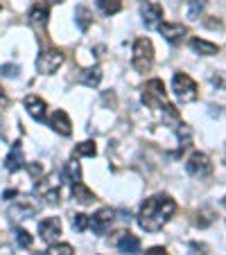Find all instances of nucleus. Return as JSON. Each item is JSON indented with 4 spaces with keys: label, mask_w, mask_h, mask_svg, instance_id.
Listing matches in <instances>:
<instances>
[{
    "label": "nucleus",
    "mask_w": 226,
    "mask_h": 255,
    "mask_svg": "<svg viewBox=\"0 0 226 255\" xmlns=\"http://www.w3.org/2000/svg\"><path fill=\"white\" fill-rule=\"evenodd\" d=\"M190 48H193L195 52H199L202 57H215V54L220 52V48H217L215 43L204 41V39H193V41H190Z\"/></svg>",
    "instance_id": "obj_19"
},
{
    "label": "nucleus",
    "mask_w": 226,
    "mask_h": 255,
    "mask_svg": "<svg viewBox=\"0 0 226 255\" xmlns=\"http://www.w3.org/2000/svg\"><path fill=\"white\" fill-rule=\"evenodd\" d=\"M27 169H29V174H32V176L36 178V181H39L41 174H43V169H41V165H39V163H29V165H27Z\"/></svg>",
    "instance_id": "obj_30"
},
{
    "label": "nucleus",
    "mask_w": 226,
    "mask_h": 255,
    "mask_svg": "<svg viewBox=\"0 0 226 255\" xmlns=\"http://www.w3.org/2000/svg\"><path fill=\"white\" fill-rule=\"evenodd\" d=\"M177 138H179V147H181V151L188 149V147L193 144V131H190V127L179 125L177 127Z\"/></svg>",
    "instance_id": "obj_22"
},
{
    "label": "nucleus",
    "mask_w": 226,
    "mask_h": 255,
    "mask_svg": "<svg viewBox=\"0 0 226 255\" xmlns=\"http://www.w3.org/2000/svg\"><path fill=\"white\" fill-rule=\"evenodd\" d=\"M113 244H116V249L120 251V253L125 255H136L140 253V240L136 235H131L129 231H122L116 235V240H113Z\"/></svg>",
    "instance_id": "obj_11"
},
{
    "label": "nucleus",
    "mask_w": 226,
    "mask_h": 255,
    "mask_svg": "<svg viewBox=\"0 0 226 255\" xmlns=\"http://www.w3.org/2000/svg\"><path fill=\"white\" fill-rule=\"evenodd\" d=\"M113 222H116V210L102 208V210H97L95 215L91 217V231L95 233V235H106L109 228L113 226Z\"/></svg>",
    "instance_id": "obj_8"
},
{
    "label": "nucleus",
    "mask_w": 226,
    "mask_h": 255,
    "mask_svg": "<svg viewBox=\"0 0 226 255\" xmlns=\"http://www.w3.org/2000/svg\"><path fill=\"white\" fill-rule=\"evenodd\" d=\"M48 255H75V249L70 244H52Z\"/></svg>",
    "instance_id": "obj_27"
},
{
    "label": "nucleus",
    "mask_w": 226,
    "mask_h": 255,
    "mask_svg": "<svg viewBox=\"0 0 226 255\" xmlns=\"http://www.w3.org/2000/svg\"><path fill=\"white\" fill-rule=\"evenodd\" d=\"M39 235H41L43 242L54 244V242L59 240V235H61V222H59L57 217H48V219H43V222L39 224Z\"/></svg>",
    "instance_id": "obj_12"
},
{
    "label": "nucleus",
    "mask_w": 226,
    "mask_h": 255,
    "mask_svg": "<svg viewBox=\"0 0 226 255\" xmlns=\"http://www.w3.org/2000/svg\"><path fill=\"white\" fill-rule=\"evenodd\" d=\"M0 133H2V118H0Z\"/></svg>",
    "instance_id": "obj_37"
},
{
    "label": "nucleus",
    "mask_w": 226,
    "mask_h": 255,
    "mask_svg": "<svg viewBox=\"0 0 226 255\" xmlns=\"http://www.w3.org/2000/svg\"><path fill=\"white\" fill-rule=\"evenodd\" d=\"M34 255H43V253H34Z\"/></svg>",
    "instance_id": "obj_39"
},
{
    "label": "nucleus",
    "mask_w": 226,
    "mask_h": 255,
    "mask_svg": "<svg viewBox=\"0 0 226 255\" xmlns=\"http://www.w3.org/2000/svg\"><path fill=\"white\" fill-rule=\"evenodd\" d=\"M50 127H52L59 135H70L72 133V122H70V118H68V113L61 111V109H57V111L52 113V118H50Z\"/></svg>",
    "instance_id": "obj_13"
},
{
    "label": "nucleus",
    "mask_w": 226,
    "mask_h": 255,
    "mask_svg": "<svg viewBox=\"0 0 226 255\" xmlns=\"http://www.w3.org/2000/svg\"><path fill=\"white\" fill-rule=\"evenodd\" d=\"M72 156H75V158H84V156H86V158H93V156H95V142H93V140L79 142L77 147H75V151H72Z\"/></svg>",
    "instance_id": "obj_24"
},
{
    "label": "nucleus",
    "mask_w": 226,
    "mask_h": 255,
    "mask_svg": "<svg viewBox=\"0 0 226 255\" xmlns=\"http://www.w3.org/2000/svg\"><path fill=\"white\" fill-rule=\"evenodd\" d=\"M48 18H50V11L45 5H34L29 9V23H32L34 29H39V32L48 25Z\"/></svg>",
    "instance_id": "obj_16"
},
{
    "label": "nucleus",
    "mask_w": 226,
    "mask_h": 255,
    "mask_svg": "<svg viewBox=\"0 0 226 255\" xmlns=\"http://www.w3.org/2000/svg\"><path fill=\"white\" fill-rule=\"evenodd\" d=\"M0 255H14L11 246H0Z\"/></svg>",
    "instance_id": "obj_34"
},
{
    "label": "nucleus",
    "mask_w": 226,
    "mask_h": 255,
    "mask_svg": "<svg viewBox=\"0 0 226 255\" xmlns=\"http://www.w3.org/2000/svg\"><path fill=\"white\" fill-rule=\"evenodd\" d=\"M140 16H143V23L147 29H154L161 25V20H163V7L159 5V2H145L143 7H140Z\"/></svg>",
    "instance_id": "obj_9"
},
{
    "label": "nucleus",
    "mask_w": 226,
    "mask_h": 255,
    "mask_svg": "<svg viewBox=\"0 0 226 255\" xmlns=\"http://www.w3.org/2000/svg\"><path fill=\"white\" fill-rule=\"evenodd\" d=\"M39 212V201L34 197H18V201L9 206V217L20 222V219H29Z\"/></svg>",
    "instance_id": "obj_6"
},
{
    "label": "nucleus",
    "mask_w": 226,
    "mask_h": 255,
    "mask_svg": "<svg viewBox=\"0 0 226 255\" xmlns=\"http://www.w3.org/2000/svg\"><path fill=\"white\" fill-rule=\"evenodd\" d=\"M61 178L66 181V183H70V185L82 181V167H79L77 158L70 160V163H66V167H63V172H61Z\"/></svg>",
    "instance_id": "obj_18"
},
{
    "label": "nucleus",
    "mask_w": 226,
    "mask_h": 255,
    "mask_svg": "<svg viewBox=\"0 0 226 255\" xmlns=\"http://www.w3.org/2000/svg\"><path fill=\"white\" fill-rule=\"evenodd\" d=\"M11 197H18V192H16V190H7V192L2 194V199H7V201H9Z\"/></svg>",
    "instance_id": "obj_35"
},
{
    "label": "nucleus",
    "mask_w": 226,
    "mask_h": 255,
    "mask_svg": "<svg viewBox=\"0 0 226 255\" xmlns=\"http://www.w3.org/2000/svg\"><path fill=\"white\" fill-rule=\"evenodd\" d=\"M20 72V68L16 66V63H5V66H0V75H2V77H16V75H18Z\"/></svg>",
    "instance_id": "obj_29"
},
{
    "label": "nucleus",
    "mask_w": 226,
    "mask_h": 255,
    "mask_svg": "<svg viewBox=\"0 0 226 255\" xmlns=\"http://www.w3.org/2000/svg\"><path fill=\"white\" fill-rule=\"evenodd\" d=\"M70 197L75 199V201L79 203V206H88V203H93L95 201V194L91 192V190L86 188V185L79 181V183H72V188H70Z\"/></svg>",
    "instance_id": "obj_17"
},
{
    "label": "nucleus",
    "mask_w": 226,
    "mask_h": 255,
    "mask_svg": "<svg viewBox=\"0 0 226 255\" xmlns=\"http://www.w3.org/2000/svg\"><path fill=\"white\" fill-rule=\"evenodd\" d=\"M100 82H102V72H100V68H97V66L86 68V70L82 72V84H84V86L95 88Z\"/></svg>",
    "instance_id": "obj_21"
},
{
    "label": "nucleus",
    "mask_w": 226,
    "mask_h": 255,
    "mask_svg": "<svg viewBox=\"0 0 226 255\" xmlns=\"http://www.w3.org/2000/svg\"><path fill=\"white\" fill-rule=\"evenodd\" d=\"M131 63L138 72H147L154 63V45L149 39H136L134 43V57H131Z\"/></svg>",
    "instance_id": "obj_4"
},
{
    "label": "nucleus",
    "mask_w": 226,
    "mask_h": 255,
    "mask_svg": "<svg viewBox=\"0 0 226 255\" xmlns=\"http://www.w3.org/2000/svg\"><path fill=\"white\" fill-rule=\"evenodd\" d=\"M75 23H77V27L82 29V32H86V29L91 27V23H93L91 9H88V7H84V5H79L77 9H75Z\"/></svg>",
    "instance_id": "obj_20"
},
{
    "label": "nucleus",
    "mask_w": 226,
    "mask_h": 255,
    "mask_svg": "<svg viewBox=\"0 0 226 255\" xmlns=\"http://www.w3.org/2000/svg\"><path fill=\"white\" fill-rule=\"evenodd\" d=\"M70 226L75 228L77 233H84L86 228H91V217L84 215V212H77V215L70 217Z\"/></svg>",
    "instance_id": "obj_25"
},
{
    "label": "nucleus",
    "mask_w": 226,
    "mask_h": 255,
    "mask_svg": "<svg viewBox=\"0 0 226 255\" xmlns=\"http://www.w3.org/2000/svg\"><path fill=\"white\" fill-rule=\"evenodd\" d=\"M23 104H25V109H27V113H29V116H32L36 122H43V120H45V102L41 100V97L27 95Z\"/></svg>",
    "instance_id": "obj_14"
},
{
    "label": "nucleus",
    "mask_w": 226,
    "mask_h": 255,
    "mask_svg": "<svg viewBox=\"0 0 226 255\" xmlns=\"http://www.w3.org/2000/svg\"><path fill=\"white\" fill-rule=\"evenodd\" d=\"M177 212V203L168 194H154L143 203L138 212V226L145 233H156L172 219V215Z\"/></svg>",
    "instance_id": "obj_1"
},
{
    "label": "nucleus",
    "mask_w": 226,
    "mask_h": 255,
    "mask_svg": "<svg viewBox=\"0 0 226 255\" xmlns=\"http://www.w3.org/2000/svg\"><path fill=\"white\" fill-rule=\"evenodd\" d=\"M97 7L104 16H113L122 9V0H97Z\"/></svg>",
    "instance_id": "obj_23"
},
{
    "label": "nucleus",
    "mask_w": 226,
    "mask_h": 255,
    "mask_svg": "<svg viewBox=\"0 0 226 255\" xmlns=\"http://www.w3.org/2000/svg\"><path fill=\"white\" fill-rule=\"evenodd\" d=\"M186 172L190 174L193 178H206L213 174V163L204 151H195L186 163Z\"/></svg>",
    "instance_id": "obj_5"
},
{
    "label": "nucleus",
    "mask_w": 226,
    "mask_h": 255,
    "mask_svg": "<svg viewBox=\"0 0 226 255\" xmlns=\"http://www.w3.org/2000/svg\"><path fill=\"white\" fill-rule=\"evenodd\" d=\"M23 165H25L23 149H20V144L16 142V144H11L9 154H7V158H5V169H7V172H18Z\"/></svg>",
    "instance_id": "obj_15"
},
{
    "label": "nucleus",
    "mask_w": 226,
    "mask_h": 255,
    "mask_svg": "<svg viewBox=\"0 0 226 255\" xmlns=\"http://www.w3.org/2000/svg\"><path fill=\"white\" fill-rule=\"evenodd\" d=\"M14 240L20 249H29V246H32V235H29L27 231H23V228H16L14 231Z\"/></svg>",
    "instance_id": "obj_26"
},
{
    "label": "nucleus",
    "mask_w": 226,
    "mask_h": 255,
    "mask_svg": "<svg viewBox=\"0 0 226 255\" xmlns=\"http://www.w3.org/2000/svg\"><path fill=\"white\" fill-rule=\"evenodd\" d=\"M145 255H170V253L163 249V246H152V249L145 251Z\"/></svg>",
    "instance_id": "obj_31"
},
{
    "label": "nucleus",
    "mask_w": 226,
    "mask_h": 255,
    "mask_svg": "<svg viewBox=\"0 0 226 255\" xmlns=\"http://www.w3.org/2000/svg\"><path fill=\"white\" fill-rule=\"evenodd\" d=\"M172 91H174V95H177V100L181 102V104L195 102L197 95H199L195 79L190 77V75H186V72H177V75L172 77Z\"/></svg>",
    "instance_id": "obj_3"
},
{
    "label": "nucleus",
    "mask_w": 226,
    "mask_h": 255,
    "mask_svg": "<svg viewBox=\"0 0 226 255\" xmlns=\"http://www.w3.org/2000/svg\"><path fill=\"white\" fill-rule=\"evenodd\" d=\"M7 104H9V100H7L5 91H2V88H0V111H2V109H7Z\"/></svg>",
    "instance_id": "obj_33"
},
{
    "label": "nucleus",
    "mask_w": 226,
    "mask_h": 255,
    "mask_svg": "<svg viewBox=\"0 0 226 255\" xmlns=\"http://www.w3.org/2000/svg\"><path fill=\"white\" fill-rule=\"evenodd\" d=\"M143 102L149 109H154V111L165 109V106L170 104L168 95H165V84L161 82V79H149L143 86Z\"/></svg>",
    "instance_id": "obj_2"
},
{
    "label": "nucleus",
    "mask_w": 226,
    "mask_h": 255,
    "mask_svg": "<svg viewBox=\"0 0 226 255\" xmlns=\"http://www.w3.org/2000/svg\"><path fill=\"white\" fill-rule=\"evenodd\" d=\"M190 251H193V255H206V246L197 244V242H193V244H190Z\"/></svg>",
    "instance_id": "obj_32"
},
{
    "label": "nucleus",
    "mask_w": 226,
    "mask_h": 255,
    "mask_svg": "<svg viewBox=\"0 0 226 255\" xmlns=\"http://www.w3.org/2000/svg\"><path fill=\"white\" fill-rule=\"evenodd\" d=\"M50 5H59V2H63V0H48Z\"/></svg>",
    "instance_id": "obj_36"
},
{
    "label": "nucleus",
    "mask_w": 226,
    "mask_h": 255,
    "mask_svg": "<svg viewBox=\"0 0 226 255\" xmlns=\"http://www.w3.org/2000/svg\"><path fill=\"white\" fill-rule=\"evenodd\" d=\"M204 9V0H190V5H188V16L193 20L199 18V14H202Z\"/></svg>",
    "instance_id": "obj_28"
},
{
    "label": "nucleus",
    "mask_w": 226,
    "mask_h": 255,
    "mask_svg": "<svg viewBox=\"0 0 226 255\" xmlns=\"http://www.w3.org/2000/svg\"><path fill=\"white\" fill-rule=\"evenodd\" d=\"M224 208H226V197H224Z\"/></svg>",
    "instance_id": "obj_38"
},
{
    "label": "nucleus",
    "mask_w": 226,
    "mask_h": 255,
    "mask_svg": "<svg viewBox=\"0 0 226 255\" xmlns=\"http://www.w3.org/2000/svg\"><path fill=\"white\" fill-rule=\"evenodd\" d=\"M159 32H161V36H163L168 43L179 45L183 39H186L188 27H186V25H181V23H161L159 25Z\"/></svg>",
    "instance_id": "obj_10"
},
{
    "label": "nucleus",
    "mask_w": 226,
    "mask_h": 255,
    "mask_svg": "<svg viewBox=\"0 0 226 255\" xmlns=\"http://www.w3.org/2000/svg\"><path fill=\"white\" fill-rule=\"evenodd\" d=\"M61 63H63V54L59 50H43L39 54V59H36V70L41 75H52V72H57L61 68Z\"/></svg>",
    "instance_id": "obj_7"
}]
</instances>
